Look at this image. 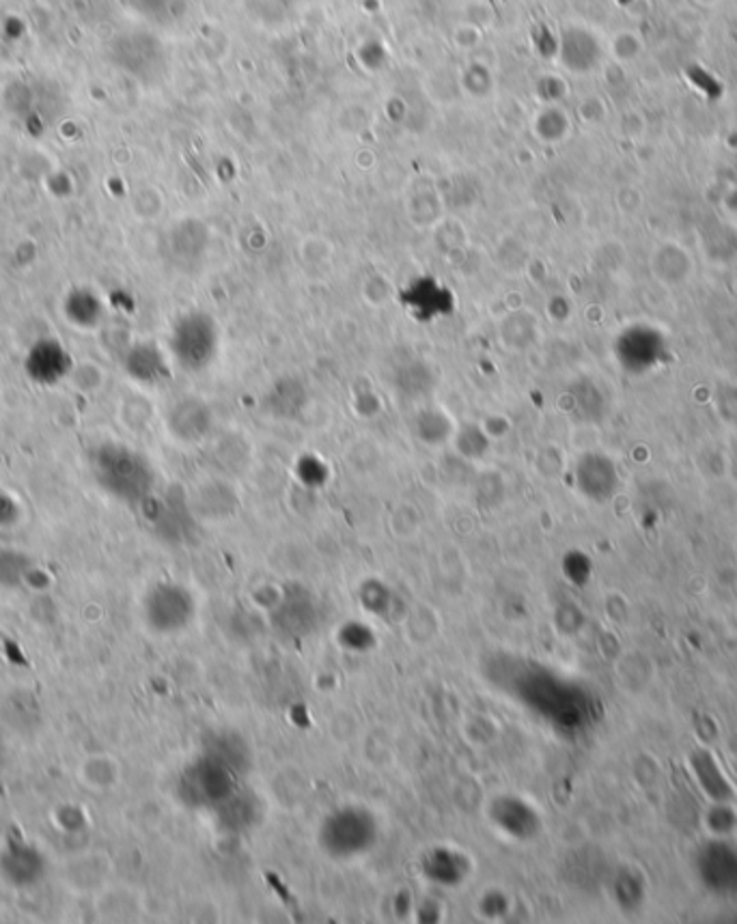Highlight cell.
I'll return each instance as SVG.
<instances>
[{"instance_id":"cell-1","label":"cell","mask_w":737,"mask_h":924,"mask_svg":"<svg viewBox=\"0 0 737 924\" xmlns=\"http://www.w3.org/2000/svg\"><path fill=\"white\" fill-rule=\"evenodd\" d=\"M221 330L205 311H190L173 323L171 354L188 373L205 371L219 355Z\"/></svg>"},{"instance_id":"cell-2","label":"cell","mask_w":737,"mask_h":924,"mask_svg":"<svg viewBox=\"0 0 737 924\" xmlns=\"http://www.w3.org/2000/svg\"><path fill=\"white\" fill-rule=\"evenodd\" d=\"M100 472L107 481V488L114 492V496L125 500H139L148 496L153 474L148 462L128 451V449H112L100 458Z\"/></svg>"},{"instance_id":"cell-3","label":"cell","mask_w":737,"mask_h":924,"mask_svg":"<svg viewBox=\"0 0 737 924\" xmlns=\"http://www.w3.org/2000/svg\"><path fill=\"white\" fill-rule=\"evenodd\" d=\"M400 302L423 323L446 318L455 311L453 291L432 277H418L410 281L400 293Z\"/></svg>"},{"instance_id":"cell-4","label":"cell","mask_w":737,"mask_h":924,"mask_svg":"<svg viewBox=\"0 0 737 924\" xmlns=\"http://www.w3.org/2000/svg\"><path fill=\"white\" fill-rule=\"evenodd\" d=\"M214 426V412L201 396H182L166 412V429L182 444H199Z\"/></svg>"},{"instance_id":"cell-5","label":"cell","mask_w":737,"mask_h":924,"mask_svg":"<svg viewBox=\"0 0 737 924\" xmlns=\"http://www.w3.org/2000/svg\"><path fill=\"white\" fill-rule=\"evenodd\" d=\"M309 386L297 375L279 378L261 396V410L281 421H294L309 403Z\"/></svg>"},{"instance_id":"cell-6","label":"cell","mask_w":737,"mask_h":924,"mask_svg":"<svg viewBox=\"0 0 737 924\" xmlns=\"http://www.w3.org/2000/svg\"><path fill=\"white\" fill-rule=\"evenodd\" d=\"M61 880L65 888L74 894H98L100 890L109 886V866L104 862V855L93 852L78 853L65 862Z\"/></svg>"},{"instance_id":"cell-7","label":"cell","mask_w":737,"mask_h":924,"mask_svg":"<svg viewBox=\"0 0 737 924\" xmlns=\"http://www.w3.org/2000/svg\"><path fill=\"white\" fill-rule=\"evenodd\" d=\"M700 873L703 880L718 892L737 890L736 850H731V845H711L707 852H703Z\"/></svg>"},{"instance_id":"cell-8","label":"cell","mask_w":737,"mask_h":924,"mask_svg":"<svg viewBox=\"0 0 737 924\" xmlns=\"http://www.w3.org/2000/svg\"><path fill=\"white\" fill-rule=\"evenodd\" d=\"M393 384L395 392L404 399H423L436 386V373L423 360H407L397 366Z\"/></svg>"},{"instance_id":"cell-9","label":"cell","mask_w":737,"mask_h":924,"mask_svg":"<svg viewBox=\"0 0 737 924\" xmlns=\"http://www.w3.org/2000/svg\"><path fill=\"white\" fill-rule=\"evenodd\" d=\"M414 433L423 444L441 446L455 435V425L441 408L425 405L414 416Z\"/></svg>"},{"instance_id":"cell-10","label":"cell","mask_w":737,"mask_h":924,"mask_svg":"<svg viewBox=\"0 0 737 924\" xmlns=\"http://www.w3.org/2000/svg\"><path fill=\"white\" fill-rule=\"evenodd\" d=\"M130 375L141 384H158L171 375L164 354L155 345H137L130 354Z\"/></svg>"},{"instance_id":"cell-11","label":"cell","mask_w":737,"mask_h":924,"mask_svg":"<svg viewBox=\"0 0 737 924\" xmlns=\"http://www.w3.org/2000/svg\"><path fill=\"white\" fill-rule=\"evenodd\" d=\"M78 779L95 791H109L119 782V763L107 754L87 756L78 767Z\"/></svg>"},{"instance_id":"cell-12","label":"cell","mask_w":737,"mask_h":924,"mask_svg":"<svg viewBox=\"0 0 737 924\" xmlns=\"http://www.w3.org/2000/svg\"><path fill=\"white\" fill-rule=\"evenodd\" d=\"M503 345L509 350H524L535 341V320L526 313H512L501 323Z\"/></svg>"},{"instance_id":"cell-13","label":"cell","mask_w":737,"mask_h":924,"mask_svg":"<svg viewBox=\"0 0 737 924\" xmlns=\"http://www.w3.org/2000/svg\"><path fill=\"white\" fill-rule=\"evenodd\" d=\"M455 442L462 455L466 458H481L489 449V433L479 425H464L455 429Z\"/></svg>"},{"instance_id":"cell-14","label":"cell","mask_w":737,"mask_h":924,"mask_svg":"<svg viewBox=\"0 0 737 924\" xmlns=\"http://www.w3.org/2000/svg\"><path fill=\"white\" fill-rule=\"evenodd\" d=\"M0 761H2V747H0Z\"/></svg>"}]
</instances>
